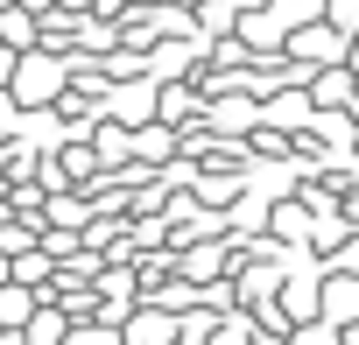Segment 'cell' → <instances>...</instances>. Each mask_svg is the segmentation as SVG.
I'll return each instance as SVG.
<instances>
[{"label":"cell","instance_id":"cell-3","mask_svg":"<svg viewBox=\"0 0 359 345\" xmlns=\"http://www.w3.org/2000/svg\"><path fill=\"white\" fill-rule=\"evenodd\" d=\"M29 310H36V289H29V282H15V275H8V282H0V338H15V331H22V317H29Z\"/></svg>","mask_w":359,"mask_h":345},{"label":"cell","instance_id":"cell-2","mask_svg":"<svg viewBox=\"0 0 359 345\" xmlns=\"http://www.w3.org/2000/svg\"><path fill=\"white\" fill-rule=\"evenodd\" d=\"M36 43H43V22L22 0H8V8H0V50H36Z\"/></svg>","mask_w":359,"mask_h":345},{"label":"cell","instance_id":"cell-4","mask_svg":"<svg viewBox=\"0 0 359 345\" xmlns=\"http://www.w3.org/2000/svg\"><path fill=\"white\" fill-rule=\"evenodd\" d=\"M15 338H22V345H57V338H71V317H64V310H29Z\"/></svg>","mask_w":359,"mask_h":345},{"label":"cell","instance_id":"cell-5","mask_svg":"<svg viewBox=\"0 0 359 345\" xmlns=\"http://www.w3.org/2000/svg\"><path fill=\"white\" fill-rule=\"evenodd\" d=\"M289 50L310 57V64H331V57H338V36H331V29H303V36H289Z\"/></svg>","mask_w":359,"mask_h":345},{"label":"cell","instance_id":"cell-9","mask_svg":"<svg viewBox=\"0 0 359 345\" xmlns=\"http://www.w3.org/2000/svg\"><path fill=\"white\" fill-rule=\"evenodd\" d=\"M127 338H176V331H169L162 317H134V331H127Z\"/></svg>","mask_w":359,"mask_h":345},{"label":"cell","instance_id":"cell-7","mask_svg":"<svg viewBox=\"0 0 359 345\" xmlns=\"http://www.w3.org/2000/svg\"><path fill=\"white\" fill-rule=\"evenodd\" d=\"M317 106H345V71H324L317 78Z\"/></svg>","mask_w":359,"mask_h":345},{"label":"cell","instance_id":"cell-8","mask_svg":"<svg viewBox=\"0 0 359 345\" xmlns=\"http://www.w3.org/2000/svg\"><path fill=\"white\" fill-rule=\"evenodd\" d=\"M184 113H191V92L169 85V92H162V120H184Z\"/></svg>","mask_w":359,"mask_h":345},{"label":"cell","instance_id":"cell-6","mask_svg":"<svg viewBox=\"0 0 359 345\" xmlns=\"http://www.w3.org/2000/svg\"><path fill=\"white\" fill-rule=\"evenodd\" d=\"M99 162H120V155H134V134H120V127H99V148H92Z\"/></svg>","mask_w":359,"mask_h":345},{"label":"cell","instance_id":"cell-10","mask_svg":"<svg viewBox=\"0 0 359 345\" xmlns=\"http://www.w3.org/2000/svg\"><path fill=\"white\" fill-rule=\"evenodd\" d=\"M15 127V99H0V134H8Z\"/></svg>","mask_w":359,"mask_h":345},{"label":"cell","instance_id":"cell-1","mask_svg":"<svg viewBox=\"0 0 359 345\" xmlns=\"http://www.w3.org/2000/svg\"><path fill=\"white\" fill-rule=\"evenodd\" d=\"M8 85H15V106H50V99L64 92V64L43 57V50H15Z\"/></svg>","mask_w":359,"mask_h":345}]
</instances>
